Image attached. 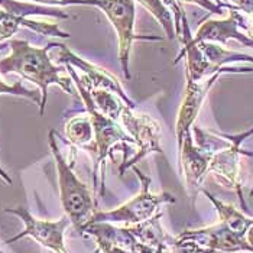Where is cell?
Listing matches in <instances>:
<instances>
[{
  "label": "cell",
  "instance_id": "cell-28",
  "mask_svg": "<svg viewBox=\"0 0 253 253\" xmlns=\"http://www.w3.org/2000/svg\"><path fill=\"white\" fill-rule=\"evenodd\" d=\"M236 9L246 13L249 19H253V0H229Z\"/></svg>",
  "mask_w": 253,
  "mask_h": 253
},
{
  "label": "cell",
  "instance_id": "cell-11",
  "mask_svg": "<svg viewBox=\"0 0 253 253\" xmlns=\"http://www.w3.org/2000/svg\"><path fill=\"white\" fill-rule=\"evenodd\" d=\"M249 20L239 9H230L229 16L224 19L206 20L193 37V42H214L223 46L229 41H237L243 46L253 48V39L246 34Z\"/></svg>",
  "mask_w": 253,
  "mask_h": 253
},
{
  "label": "cell",
  "instance_id": "cell-15",
  "mask_svg": "<svg viewBox=\"0 0 253 253\" xmlns=\"http://www.w3.org/2000/svg\"><path fill=\"white\" fill-rule=\"evenodd\" d=\"M201 193L209 198V201H211V204L214 206L215 211L218 214L220 223H223L229 230H232L233 233L239 234L242 237H246V234L249 232V229L253 226V218L245 215L239 209H236L232 204H226L224 201L215 198L214 195L210 194L207 190H201Z\"/></svg>",
  "mask_w": 253,
  "mask_h": 253
},
{
  "label": "cell",
  "instance_id": "cell-19",
  "mask_svg": "<svg viewBox=\"0 0 253 253\" xmlns=\"http://www.w3.org/2000/svg\"><path fill=\"white\" fill-rule=\"evenodd\" d=\"M90 91V90H88ZM91 97L94 101V106L98 110L104 115V116L110 117L113 120L119 122V117L122 115L123 109L126 107V103L119 97L117 94L109 91V90H103V88H96L91 90ZM129 107V106H127ZM135 110V109H133Z\"/></svg>",
  "mask_w": 253,
  "mask_h": 253
},
{
  "label": "cell",
  "instance_id": "cell-2",
  "mask_svg": "<svg viewBox=\"0 0 253 253\" xmlns=\"http://www.w3.org/2000/svg\"><path fill=\"white\" fill-rule=\"evenodd\" d=\"M65 70L68 71L73 83L76 84L77 91L80 93V97L85 106V112L88 113V116L91 119V123H93V129H94V149L91 154V158L94 161L93 182H94V188L100 187V195H103V193H104V176H106V169H104L106 159L110 158L112 161H115L112 152H113V148L116 146L119 149H122L125 154L122 164L126 162L127 161L126 149L129 148V145H136V143L119 122L104 116L94 106L91 93L83 85L80 76L76 73L74 67L67 64Z\"/></svg>",
  "mask_w": 253,
  "mask_h": 253
},
{
  "label": "cell",
  "instance_id": "cell-20",
  "mask_svg": "<svg viewBox=\"0 0 253 253\" xmlns=\"http://www.w3.org/2000/svg\"><path fill=\"white\" fill-rule=\"evenodd\" d=\"M135 1L140 3L159 22V25L164 28V31H165L168 38L171 39V41L176 39L174 16L169 12V9L164 4L162 0H135Z\"/></svg>",
  "mask_w": 253,
  "mask_h": 253
},
{
  "label": "cell",
  "instance_id": "cell-27",
  "mask_svg": "<svg viewBox=\"0 0 253 253\" xmlns=\"http://www.w3.org/2000/svg\"><path fill=\"white\" fill-rule=\"evenodd\" d=\"M132 253H171V248H155L137 242L132 248Z\"/></svg>",
  "mask_w": 253,
  "mask_h": 253
},
{
  "label": "cell",
  "instance_id": "cell-31",
  "mask_svg": "<svg viewBox=\"0 0 253 253\" xmlns=\"http://www.w3.org/2000/svg\"><path fill=\"white\" fill-rule=\"evenodd\" d=\"M251 197H253V187H252V191H251Z\"/></svg>",
  "mask_w": 253,
  "mask_h": 253
},
{
  "label": "cell",
  "instance_id": "cell-13",
  "mask_svg": "<svg viewBox=\"0 0 253 253\" xmlns=\"http://www.w3.org/2000/svg\"><path fill=\"white\" fill-rule=\"evenodd\" d=\"M176 239L195 242L214 253H253V248L248 243L246 237L233 233L220 221L203 229L184 230Z\"/></svg>",
  "mask_w": 253,
  "mask_h": 253
},
{
  "label": "cell",
  "instance_id": "cell-16",
  "mask_svg": "<svg viewBox=\"0 0 253 253\" xmlns=\"http://www.w3.org/2000/svg\"><path fill=\"white\" fill-rule=\"evenodd\" d=\"M65 135L70 143H73L76 148H81L87 151L90 155L93 154L94 149V129L91 119L88 113L85 112L84 115L71 117L65 123Z\"/></svg>",
  "mask_w": 253,
  "mask_h": 253
},
{
  "label": "cell",
  "instance_id": "cell-7",
  "mask_svg": "<svg viewBox=\"0 0 253 253\" xmlns=\"http://www.w3.org/2000/svg\"><path fill=\"white\" fill-rule=\"evenodd\" d=\"M253 74L252 67H224L220 71L214 73L213 76L204 78L201 81H191L187 80V88H185V94L182 98V103L179 106L178 115H176V125H175V136L176 143H178V149L182 145V140L188 132H191L193 126L195 125V119L198 116L203 103L207 97V94L210 93L211 87L214 85V83L218 80L221 74Z\"/></svg>",
  "mask_w": 253,
  "mask_h": 253
},
{
  "label": "cell",
  "instance_id": "cell-6",
  "mask_svg": "<svg viewBox=\"0 0 253 253\" xmlns=\"http://www.w3.org/2000/svg\"><path fill=\"white\" fill-rule=\"evenodd\" d=\"M119 123L125 127V130L130 135L137 145V151L132 158H129L125 164L119 165V175H125V172L135 167L140 159L151 154H161V137L162 126L161 123L146 113H135L133 109L125 107L119 117Z\"/></svg>",
  "mask_w": 253,
  "mask_h": 253
},
{
  "label": "cell",
  "instance_id": "cell-9",
  "mask_svg": "<svg viewBox=\"0 0 253 253\" xmlns=\"http://www.w3.org/2000/svg\"><path fill=\"white\" fill-rule=\"evenodd\" d=\"M252 135L253 127L239 135L224 133V136L230 140V145L215 152L210 162V174H213L221 185L233 190L239 197V201L243 210H248V204L243 197V185H242V176H240V158L243 155L253 156V154L242 151V143L245 142V139H248Z\"/></svg>",
  "mask_w": 253,
  "mask_h": 253
},
{
  "label": "cell",
  "instance_id": "cell-14",
  "mask_svg": "<svg viewBox=\"0 0 253 253\" xmlns=\"http://www.w3.org/2000/svg\"><path fill=\"white\" fill-rule=\"evenodd\" d=\"M162 217H164L162 213H156L154 217L142 223L127 226V229L135 236L139 243L155 246V248H172V245L175 243V237L171 236L162 227L161 224Z\"/></svg>",
  "mask_w": 253,
  "mask_h": 253
},
{
  "label": "cell",
  "instance_id": "cell-25",
  "mask_svg": "<svg viewBox=\"0 0 253 253\" xmlns=\"http://www.w3.org/2000/svg\"><path fill=\"white\" fill-rule=\"evenodd\" d=\"M43 6H88L90 0H26Z\"/></svg>",
  "mask_w": 253,
  "mask_h": 253
},
{
  "label": "cell",
  "instance_id": "cell-29",
  "mask_svg": "<svg viewBox=\"0 0 253 253\" xmlns=\"http://www.w3.org/2000/svg\"><path fill=\"white\" fill-rule=\"evenodd\" d=\"M246 240H248V243L253 248V226L249 229V232L246 234Z\"/></svg>",
  "mask_w": 253,
  "mask_h": 253
},
{
  "label": "cell",
  "instance_id": "cell-18",
  "mask_svg": "<svg viewBox=\"0 0 253 253\" xmlns=\"http://www.w3.org/2000/svg\"><path fill=\"white\" fill-rule=\"evenodd\" d=\"M194 43L200 46V49L203 51L204 57L210 62L214 71L221 70L230 62H252L253 64V57L251 55L226 49L223 45H218L214 42H194Z\"/></svg>",
  "mask_w": 253,
  "mask_h": 253
},
{
  "label": "cell",
  "instance_id": "cell-26",
  "mask_svg": "<svg viewBox=\"0 0 253 253\" xmlns=\"http://www.w3.org/2000/svg\"><path fill=\"white\" fill-rule=\"evenodd\" d=\"M96 243H97V249L100 253H132L130 251H127L122 246H117L109 240L96 239Z\"/></svg>",
  "mask_w": 253,
  "mask_h": 253
},
{
  "label": "cell",
  "instance_id": "cell-4",
  "mask_svg": "<svg viewBox=\"0 0 253 253\" xmlns=\"http://www.w3.org/2000/svg\"><path fill=\"white\" fill-rule=\"evenodd\" d=\"M133 172L140 181V191L129 201L123 203L112 210H96L88 223H112V224H125L132 226L142 223L158 213L159 207L164 204H174L176 198L171 193H151L152 179L145 175L136 165L132 167ZM85 226V224H84Z\"/></svg>",
  "mask_w": 253,
  "mask_h": 253
},
{
  "label": "cell",
  "instance_id": "cell-22",
  "mask_svg": "<svg viewBox=\"0 0 253 253\" xmlns=\"http://www.w3.org/2000/svg\"><path fill=\"white\" fill-rule=\"evenodd\" d=\"M178 3H188V4H197L203 9H206L210 13H214L217 16H221L226 10L233 9L234 6H232L230 3H221V1H213V0H176Z\"/></svg>",
  "mask_w": 253,
  "mask_h": 253
},
{
  "label": "cell",
  "instance_id": "cell-5",
  "mask_svg": "<svg viewBox=\"0 0 253 253\" xmlns=\"http://www.w3.org/2000/svg\"><path fill=\"white\" fill-rule=\"evenodd\" d=\"M90 6L100 9L116 31L119 59L123 77L130 80L129 59L135 41H162V37L137 35L135 32L136 4L135 0H90Z\"/></svg>",
  "mask_w": 253,
  "mask_h": 253
},
{
  "label": "cell",
  "instance_id": "cell-30",
  "mask_svg": "<svg viewBox=\"0 0 253 253\" xmlns=\"http://www.w3.org/2000/svg\"><path fill=\"white\" fill-rule=\"evenodd\" d=\"M9 18V13L6 12V10H3L1 7H0V22H3V20H6Z\"/></svg>",
  "mask_w": 253,
  "mask_h": 253
},
{
  "label": "cell",
  "instance_id": "cell-24",
  "mask_svg": "<svg viewBox=\"0 0 253 253\" xmlns=\"http://www.w3.org/2000/svg\"><path fill=\"white\" fill-rule=\"evenodd\" d=\"M171 253H214L213 251L200 246L191 240H179L175 237V243L171 248Z\"/></svg>",
  "mask_w": 253,
  "mask_h": 253
},
{
  "label": "cell",
  "instance_id": "cell-8",
  "mask_svg": "<svg viewBox=\"0 0 253 253\" xmlns=\"http://www.w3.org/2000/svg\"><path fill=\"white\" fill-rule=\"evenodd\" d=\"M4 213L19 217L22 223L25 224L20 233L6 240L7 245L18 242L22 237H31L41 246L52 251L54 253H68L65 248L64 236H65V230L71 226V220L67 215L54 221L42 220L35 217L26 207L22 206L15 209H4Z\"/></svg>",
  "mask_w": 253,
  "mask_h": 253
},
{
  "label": "cell",
  "instance_id": "cell-10",
  "mask_svg": "<svg viewBox=\"0 0 253 253\" xmlns=\"http://www.w3.org/2000/svg\"><path fill=\"white\" fill-rule=\"evenodd\" d=\"M215 152L213 151L200 148L194 142L193 132H188L185 135L181 148L178 149L179 169L184 175L185 187L193 200V204L198 191L203 190L201 185L204 178L207 176V174H210V162Z\"/></svg>",
  "mask_w": 253,
  "mask_h": 253
},
{
  "label": "cell",
  "instance_id": "cell-17",
  "mask_svg": "<svg viewBox=\"0 0 253 253\" xmlns=\"http://www.w3.org/2000/svg\"><path fill=\"white\" fill-rule=\"evenodd\" d=\"M0 7L10 15L32 18V16H49L57 19H70V15L62 9L54 6H43L34 1H20V0H0Z\"/></svg>",
  "mask_w": 253,
  "mask_h": 253
},
{
  "label": "cell",
  "instance_id": "cell-3",
  "mask_svg": "<svg viewBox=\"0 0 253 253\" xmlns=\"http://www.w3.org/2000/svg\"><path fill=\"white\" fill-rule=\"evenodd\" d=\"M57 132L52 129L49 130V148L52 156L55 159L57 174H58L59 198L65 215L71 220V224L80 232L84 224L90 221V218L97 210V204L93 200L91 191L88 187L80 181V178L74 172V162L70 164L62 154L59 152L58 143H57Z\"/></svg>",
  "mask_w": 253,
  "mask_h": 253
},
{
  "label": "cell",
  "instance_id": "cell-23",
  "mask_svg": "<svg viewBox=\"0 0 253 253\" xmlns=\"http://www.w3.org/2000/svg\"><path fill=\"white\" fill-rule=\"evenodd\" d=\"M164 4L169 9V12H172V16H174V22H175V34L176 39L179 38L181 35V28H182V23L187 22V16L184 13V7L181 3H178L176 0H162Z\"/></svg>",
  "mask_w": 253,
  "mask_h": 253
},
{
  "label": "cell",
  "instance_id": "cell-1",
  "mask_svg": "<svg viewBox=\"0 0 253 253\" xmlns=\"http://www.w3.org/2000/svg\"><path fill=\"white\" fill-rule=\"evenodd\" d=\"M7 42L10 54L0 59V74H18L23 80L38 85L42 94V104L39 107L41 116H45L48 88L51 85H58L64 93L77 97L78 91L73 85V80L70 77H62V68L55 65L48 55L51 48L59 46L58 42H51L42 48L31 45L25 39H10Z\"/></svg>",
  "mask_w": 253,
  "mask_h": 253
},
{
  "label": "cell",
  "instance_id": "cell-21",
  "mask_svg": "<svg viewBox=\"0 0 253 253\" xmlns=\"http://www.w3.org/2000/svg\"><path fill=\"white\" fill-rule=\"evenodd\" d=\"M9 48V42H3L0 43V51ZM0 94H10V96H18V97H23L34 101L35 104H38L41 107L42 104V94L38 90H32V88H26L20 81L15 83V84H7L6 81H3L0 78Z\"/></svg>",
  "mask_w": 253,
  "mask_h": 253
},
{
  "label": "cell",
  "instance_id": "cell-32",
  "mask_svg": "<svg viewBox=\"0 0 253 253\" xmlns=\"http://www.w3.org/2000/svg\"><path fill=\"white\" fill-rule=\"evenodd\" d=\"M0 253H3V252H1V249H0Z\"/></svg>",
  "mask_w": 253,
  "mask_h": 253
},
{
  "label": "cell",
  "instance_id": "cell-12",
  "mask_svg": "<svg viewBox=\"0 0 253 253\" xmlns=\"http://www.w3.org/2000/svg\"><path fill=\"white\" fill-rule=\"evenodd\" d=\"M58 57V62H61V64H64V65L68 64L71 67H77V68L81 70L83 76H80V80H81L83 85L87 90H90V91L91 90H96V88L109 90V91L117 94L119 97L126 103V106H129L130 109H135L136 107L135 101L127 97V94L125 93V90L120 85V83L110 73H107L106 70H103V68H100L97 65H94V64L83 59L81 57H78L77 54H74L64 43H59Z\"/></svg>",
  "mask_w": 253,
  "mask_h": 253
}]
</instances>
